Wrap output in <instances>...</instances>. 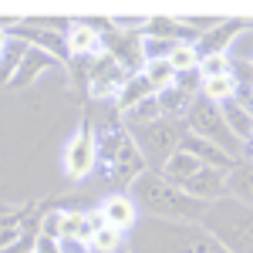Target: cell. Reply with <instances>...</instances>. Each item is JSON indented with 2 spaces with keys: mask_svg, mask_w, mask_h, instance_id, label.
Returning a JSON list of instances; mask_svg holds the SVG:
<instances>
[{
  "mask_svg": "<svg viewBox=\"0 0 253 253\" xmlns=\"http://www.w3.org/2000/svg\"><path fill=\"white\" fill-rule=\"evenodd\" d=\"M125 132L132 135L138 156L145 159V169H149V172H159L162 162L179 149V138L186 132V125H182V122H172V118H156V122H149V125H132V128H125Z\"/></svg>",
  "mask_w": 253,
  "mask_h": 253,
  "instance_id": "6",
  "label": "cell"
},
{
  "mask_svg": "<svg viewBox=\"0 0 253 253\" xmlns=\"http://www.w3.org/2000/svg\"><path fill=\"white\" fill-rule=\"evenodd\" d=\"M219 108V115H223V125L233 132L236 142H243V145H250V135H253V115L247 105H240V101H223V105H216Z\"/></svg>",
  "mask_w": 253,
  "mask_h": 253,
  "instance_id": "15",
  "label": "cell"
},
{
  "mask_svg": "<svg viewBox=\"0 0 253 253\" xmlns=\"http://www.w3.org/2000/svg\"><path fill=\"white\" fill-rule=\"evenodd\" d=\"M247 27H250V20H247V17L216 20L210 31H203V34L193 41L196 54H199V58H206V54H226V47L233 44V38L240 34V31H247Z\"/></svg>",
  "mask_w": 253,
  "mask_h": 253,
  "instance_id": "8",
  "label": "cell"
},
{
  "mask_svg": "<svg viewBox=\"0 0 253 253\" xmlns=\"http://www.w3.org/2000/svg\"><path fill=\"white\" fill-rule=\"evenodd\" d=\"M182 125H186V132H193L196 138H203V142H210V145H216V149H223L226 156H233V159L250 156V145L236 142L233 132L223 125L219 108H216L213 101H203L199 95L193 98V105H189V112H186V118H182Z\"/></svg>",
  "mask_w": 253,
  "mask_h": 253,
  "instance_id": "5",
  "label": "cell"
},
{
  "mask_svg": "<svg viewBox=\"0 0 253 253\" xmlns=\"http://www.w3.org/2000/svg\"><path fill=\"white\" fill-rule=\"evenodd\" d=\"M156 105H159V118H172V122H182L186 112H189V105H193V95H186L182 88H162L156 91Z\"/></svg>",
  "mask_w": 253,
  "mask_h": 253,
  "instance_id": "16",
  "label": "cell"
},
{
  "mask_svg": "<svg viewBox=\"0 0 253 253\" xmlns=\"http://www.w3.org/2000/svg\"><path fill=\"white\" fill-rule=\"evenodd\" d=\"M199 169V162H196L189 152H182V149H175L172 156L162 162V169H159V175L166 179V182H172V186H182L189 175Z\"/></svg>",
  "mask_w": 253,
  "mask_h": 253,
  "instance_id": "18",
  "label": "cell"
},
{
  "mask_svg": "<svg viewBox=\"0 0 253 253\" xmlns=\"http://www.w3.org/2000/svg\"><path fill=\"white\" fill-rule=\"evenodd\" d=\"M98 216H101L105 226H112V230H118V233H128V230L138 223V210H135V203H132L128 193L105 196L101 206H98Z\"/></svg>",
  "mask_w": 253,
  "mask_h": 253,
  "instance_id": "11",
  "label": "cell"
},
{
  "mask_svg": "<svg viewBox=\"0 0 253 253\" xmlns=\"http://www.w3.org/2000/svg\"><path fill=\"white\" fill-rule=\"evenodd\" d=\"M145 98H152V88H149V81L142 78V71H135V75H128V78H125L122 91L115 95V112L122 115V112H128L132 105L145 101Z\"/></svg>",
  "mask_w": 253,
  "mask_h": 253,
  "instance_id": "19",
  "label": "cell"
},
{
  "mask_svg": "<svg viewBox=\"0 0 253 253\" xmlns=\"http://www.w3.org/2000/svg\"><path fill=\"white\" fill-rule=\"evenodd\" d=\"M7 41H10V38H7V31L0 27V54H3V47H7Z\"/></svg>",
  "mask_w": 253,
  "mask_h": 253,
  "instance_id": "29",
  "label": "cell"
},
{
  "mask_svg": "<svg viewBox=\"0 0 253 253\" xmlns=\"http://www.w3.org/2000/svg\"><path fill=\"white\" fill-rule=\"evenodd\" d=\"M199 81H203V78H199V71H186V75H175V81H172V84H175V88H182V91H186V95H199Z\"/></svg>",
  "mask_w": 253,
  "mask_h": 253,
  "instance_id": "26",
  "label": "cell"
},
{
  "mask_svg": "<svg viewBox=\"0 0 253 253\" xmlns=\"http://www.w3.org/2000/svg\"><path fill=\"white\" fill-rule=\"evenodd\" d=\"M128 253H226L216 247L196 223H169L138 216V223L125 233Z\"/></svg>",
  "mask_w": 253,
  "mask_h": 253,
  "instance_id": "2",
  "label": "cell"
},
{
  "mask_svg": "<svg viewBox=\"0 0 253 253\" xmlns=\"http://www.w3.org/2000/svg\"><path fill=\"white\" fill-rule=\"evenodd\" d=\"M135 203L138 216H149V219H169V223H196L206 203H199L193 196H186L179 186L166 182L159 172H145L138 175L135 182L125 189Z\"/></svg>",
  "mask_w": 253,
  "mask_h": 253,
  "instance_id": "3",
  "label": "cell"
},
{
  "mask_svg": "<svg viewBox=\"0 0 253 253\" xmlns=\"http://www.w3.org/2000/svg\"><path fill=\"white\" fill-rule=\"evenodd\" d=\"M31 253H61V247H58V240H51V236H41V233H34Z\"/></svg>",
  "mask_w": 253,
  "mask_h": 253,
  "instance_id": "27",
  "label": "cell"
},
{
  "mask_svg": "<svg viewBox=\"0 0 253 253\" xmlns=\"http://www.w3.org/2000/svg\"><path fill=\"white\" fill-rule=\"evenodd\" d=\"M64 175L71 182H84L95 175V128H91V108H84L75 138L64 145Z\"/></svg>",
  "mask_w": 253,
  "mask_h": 253,
  "instance_id": "7",
  "label": "cell"
},
{
  "mask_svg": "<svg viewBox=\"0 0 253 253\" xmlns=\"http://www.w3.org/2000/svg\"><path fill=\"white\" fill-rule=\"evenodd\" d=\"M196 226L226 253H253V213L233 196H219L206 203Z\"/></svg>",
  "mask_w": 253,
  "mask_h": 253,
  "instance_id": "4",
  "label": "cell"
},
{
  "mask_svg": "<svg viewBox=\"0 0 253 253\" xmlns=\"http://www.w3.org/2000/svg\"><path fill=\"white\" fill-rule=\"evenodd\" d=\"M179 149L182 152H189V156L199 162V166H210V169H223V172H230L240 159L226 156L223 149H216V145H210V142H203V138H196L193 132H182V138H179Z\"/></svg>",
  "mask_w": 253,
  "mask_h": 253,
  "instance_id": "13",
  "label": "cell"
},
{
  "mask_svg": "<svg viewBox=\"0 0 253 253\" xmlns=\"http://www.w3.org/2000/svg\"><path fill=\"white\" fill-rule=\"evenodd\" d=\"M24 51H27V44L17 38L7 41V47H3V54H0V84H10L14 78V71H17L20 58H24Z\"/></svg>",
  "mask_w": 253,
  "mask_h": 253,
  "instance_id": "23",
  "label": "cell"
},
{
  "mask_svg": "<svg viewBox=\"0 0 253 253\" xmlns=\"http://www.w3.org/2000/svg\"><path fill=\"white\" fill-rule=\"evenodd\" d=\"M91 128H95V172L101 182L115 186V193H125L138 175L145 172V159L138 156L132 135L125 132L118 112H101L91 108Z\"/></svg>",
  "mask_w": 253,
  "mask_h": 253,
  "instance_id": "1",
  "label": "cell"
},
{
  "mask_svg": "<svg viewBox=\"0 0 253 253\" xmlns=\"http://www.w3.org/2000/svg\"><path fill=\"white\" fill-rule=\"evenodd\" d=\"M179 189L186 196H193V199H199V203H213L219 196H226V172L223 169H210V166H199Z\"/></svg>",
  "mask_w": 253,
  "mask_h": 253,
  "instance_id": "10",
  "label": "cell"
},
{
  "mask_svg": "<svg viewBox=\"0 0 253 253\" xmlns=\"http://www.w3.org/2000/svg\"><path fill=\"white\" fill-rule=\"evenodd\" d=\"M64 47H68V58H91V54H101V31H98L91 20L68 24V31H64Z\"/></svg>",
  "mask_w": 253,
  "mask_h": 253,
  "instance_id": "12",
  "label": "cell"
},
{
  "mask_svg": "<svg viewBox=\"0 0 253 253\" xmlns=\"http://www.w3.org/2000/svg\"><path fill=\"white\" fill-rule=\"evenodd\" d=\"M226 58L233 61V64H250L253 61V38H250V27L247 31H240L233 38V44L226 47Z\"/></svg>",
  "mask_w": 253,
  "mask_h": 253,
  "instance_id": "24",
  "label": "cell"
},
{
  "mask_svg": "<svg viewBox=\"0 0 253 253\" xmlns=\"http://www.w3.org/2000/svg\"><path fill=\"white\" fill-rule=\"evenodd\" d=\"M41 213L44 210H38V206H20L14 213H0V253L7 247H14L17 240H24V236L38 233Z\"/></svg>",
  "mask_w": 253,
  "mask_h": 253,
  "instance_id": "9",
  "label": "cell"
},
{
  "mask_svg": "<svg viewBox=\"0 0 253 253\" xmlns=\"http://www.w3.org/2000/svg\"><path fill=\"white\" fill-rule=\"evenodd\" d=\"M112 253H128V250H125V247H122V250H112Z\"/></svg>",
  "mask_w": 253,
  "mask_h": 253,
  "instance_id": "30",
  "label": "cell"
},
{
  "mask_svg": "<svg viewBox=\"0 0 253 253\" xmlns=\"http://www.w3.org/2000/svg\"><path fill=\"white\" fill-rule=\"evenodd\" d=\"M230 58L226 54H206V58H199L196 64V71H199V78H219V75H230Z\"/></svg>",
  "mask_w": 253,
  "mask_h": 253,
  "instance_id": "25",
  "label": "cell"
},
{
  "mask_svg": "<svg viewBox=\"0 0 253 253\" xmlns=\"http://www.w3.org/2000/svg\"><path fill=\"white\" fill-rule=\"evenodd\" d=\"M51 68H61V64L51 58V54L38 51V47H27L24 58H20V64H17V71H14V78H10V88H27V84H34V81H38L44 71H51Z\"/></svg>",
  "mask_w": 253,
  "mask_h": 253,
  "instance_id": "14",
  "label": "cell"
},
{
  "mask_svg": "<svg viewBox=\"0 0 253 253\" xmlns=\"http://www.w3.org/2000/svg\"><path fill=\"white\" fill-rule=\"evenodd\" d=\"M122 247H125V233H118V230L105 226V223L88 240V253H112V250H122Z\"/></svg>",
  "mask_w": 253,
  "mask_h": 253,
  "instance_id": "22",
  "label": "cell"
},
{
  "mask_svg": "<svg viewBox=\"0 0 253 253\" xmlns=\"http://www.w3.org/2000/svg\"><path fill=\"white\" fill-rule=\"evenodd\" d=\"M61 253H88V243H81V240H58Z\"/></svg>",
  "mask_w": 253,
  "mask_h": 253,
  "instance_id": "28",
  "label": "cell"
},
{
  "mask_svg": "<svg viewBox=\"0 0 253 253\" xmlns=\"http://www.w3.org/2000/svg\"><path fill=\"white\" fill-rule=\"evenodd\" d=\"M166 61H169V68H172L175 75H186V71H196L199 54H196L193 41H182V44H172V51L166 54Z\"/></svg>",
  "mask_w": 253,
  "mask_h": 253,
  "instance_id": "21",
  "label": "cell"
},
{
  "mask_svg": "<svg viewBox=\"0 0 253 253\" xmlns=\"http://www.w3.org/2000/svg\"><path fill=\"white\" fill-rule=\"evenodd\" d=\"M226 196H233V199H240V203L250 206V199H253V169H250V159L247 156L226 172Z\"/></svg>",
  "mask_w": 253,
  "mask_h": 253,
  "instance_id": "17",
  "label": "cell"
},
{
  "mask_svg": "<svg viewBox=\"0 0 253 253\" xmlns=\"http://www.w3.org/2000/svg\"><path fill=\"white\" fill-rule=\"evenodd\" d=\"M142 78L149 81V88H152V95L156 91H162V88H169L175 81V71L169 68V61L162 58V61H145L142 64Z\"/></svg>",
  "mask_w": 253,
  "mask_h": 253,
  "instance_id": "20",
  "label": "cell"
}]
</instances>
